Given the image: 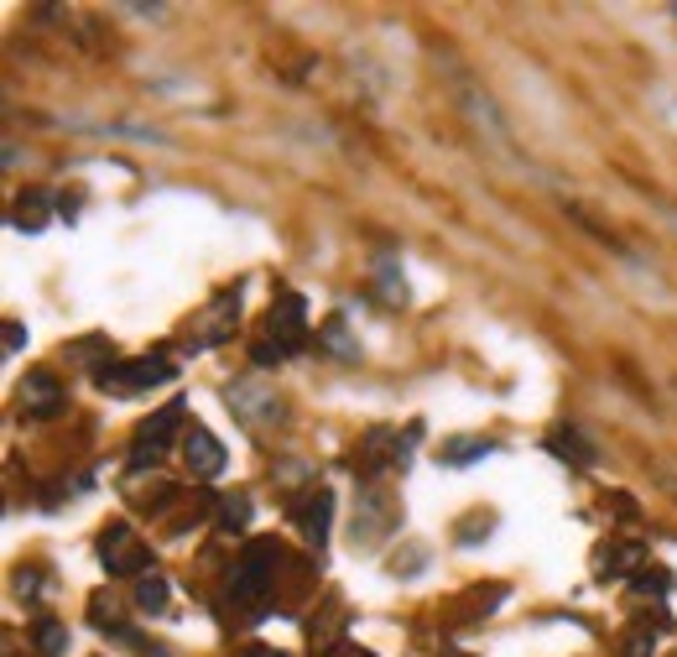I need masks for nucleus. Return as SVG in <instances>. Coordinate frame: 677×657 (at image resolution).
Instances as JSON below:
<instances>
[{
	"mask_svg": "<svg viewBox=\"0 0 677 657\" xmlns=\"http://www.w3.org/2000/svg\"><path fill=\"white\" fill-rule=\"evenodd\" d=\"M282 543L276 537H251L235 558V574H230V600L245 606V616H266V600L276 589V574H282Z\"/></svg>",
	"mask_w": 677,
	"mask_h": 657,
	"instance_id": "1",
	"label": "nucleus"
},
{
	"mask_svg": "<svg viewBox=\"0 0 677 657\" xmlns=\"http://www.w3.org/2000/svg\"><path fill=\"white\" fill-rule=\"evenodd\" d=\"M94 381H100V392H110V397H141V392H152V386L172 381V361H162V355L110 361V365H100V371H94Z\"/></svg>",
	"mask_w": 677,
	"mask_h": 657,
	"instance_id": "2",
	"label": "nucleus"
},
{
	"mask_svg": "<svg viewBox=\"0 0 677 657\" xmlns=\"http://www.w3.org/2000/svg\"><path fill=\"white\" fill-rule=\"evenodd\" d=\"M396 522H402V506H396V496H391L386 485L365 481L355 496V543L360 548H375L381 537L396 533Z\"/></svg>",
	"mask_w": 677,
	"mask_h": 657,
	"instance_id": "3",
	"label": "nucleus"
},
{
	"mask_svg": "<svg viewBox=\"0 0 677 657\" xmlns=\"http://www.w3.org/2000/svg\"><path fill=\"white\" fill-rule=\"evenodd\" d=\"M100 558H104V569L110 574H152V548L135 537L131 522H110L100 533Z\"/></svg>",
	"mask_w": 677,
	"mask_h": 657,
	"instance_id": "4",
	"label": "nucleus"
},
{
	"mask_svg": "<svg viewBox=\"0 0 677 657\" xmlns=\"http://www.w3.org/2000/svg\"><path fill=\"white\" fill-rule=\"evenodd\" d=\"M183 428V402H168L156 417H146L141 428H135V444H131V469H141V465H156L162 454H168V444H172V433Z\"/></svg>",
	"mask_w": 677,
	"mask_h": 657,
	"instance_id": "5",
	"label": "nucleus"
},
{
	"mask_svg": "<svg viewBox=\"0 0 677 657\" xmlns=\"http://www.w3.org/2000/svg\"><path fill=\"white\" fill-rule=\"evenodd\" d=\"M224 397H230V413H235L245 428H271V423L287 417V407L276 402V392H266L261 381H235Z\"/></svg>",
	"mask_w": 677,
	"mask_h": 657,
	"instance_id": "6",
	"label": "nucleus"
},
{
	"mask_svg": "<svg viewBox=\"0 0 677 657\" xmlns=\"http://www.w3.org/2000/svg\"><path fill=\"white\" fill-rule=\"evenodd\" d=\"M292 522H297V533H303L313 548H323V543H329V522H334V491H329V485H307L303 496L292 502Z\"/></svg>",
	"mask_w": 677,
	"mask_h": 657,
	"instance_id": "7",
	"label": "nucleus"
},
{
	"mask_svg": "<svg viewBox=\"0 0 677 657\" xmlns=\"http://www.w3.org/2000/svg\"><path fill=\"white\" fill-rule=\"evenodd\" d=\"M17 397H21V413L27 417H63L68 407V392H63V381L52 376V371H27V381L17 386Z\"/></svg>",
	"mask_w": 677,
	"mask_h": 657,
	"instance_id": "8",
	"label": "nucleus"
},
{
	"mask_svg": "<svg viewBox=\"0 0 677 657\" xmlns=\"http://www.w3.org/2000/svg\"><path fill=\"white\" fill-rule=\"evenodd\" d=\"M266 328H271V340H276V345L297 350L307 340V303L297 293H282L276 303H271V313H266Z\"/></svg>",
	"mask_w": 677,
	"mask_h": 657,
	"instance_id": "9",
	"label": "nucleus"
},
{
	"mask_svg": "<svg viewBox=\"0 0 677 657\" xmlns=\"http://www.w3.org/2000/svg\"><path fill=\"white\" fill-rule=\"evenodd\" d=\"M183 459L199 481H214V475H224V465H230V449H224L209 428H193V433H183Z\"/></svg>",
	"mask_w": 677,
	"mask_h": 657,
	"instance_id": "10",
	"label": "nucleus"
},
{
	"mask_svg": "<svg viewBox=\"0 0 677 657\" xmlns=\"http://www.w3.org/2000/svg\"><path fill=\"white\" fill-rule=\"evenodd\" d=\"M651 558H646V548L641 543H609V548H599V579L605 585H615V579H636V574L646 569Z\"/></svg>",
	"mask_w": 677,
	"mask_h": 657,
	"instance_id": "11",
	"label": "nucleus"
},
{
	"mask_svg": "<svg viewBox=\"0 0 677 657\" xmlns=\"http://www.w3.org/2000/svg\"><path fill=\"white\" fill-rule=\"evenodd\" d=\"M240 324V287L235 293H220L214 303H209V313H203V324H199V345H220V340H230Z\"/></svg>",
	"mask_w": 677,
	"mask_h": 657,
	"instance_id": "12",
	"label": "nucleus"
},
{
	"mask_svg": "<svg viewBox=\"0 0 677 657\" xmlns=\"http://www.w3.org/2000/svg\"><path fill=\"white\" fill-rule=\"evenodd\" d=\"M48 220H52V199L42 189H27L17 199V209H11V225L27 230V235H42V230H48Z\"/></svg>",
	"mask_w": 677,
	"mask_h": 657,
	"instance_id": "13",
	"label": "nucleus"
},
{
	"mask_svg": "<svg viewBox=\"0 0 677 657\" xmlns=\"http://www.w3.org/2000/svg\"><path fill=\"white\" fill-rule=\"evenodd\" d=\"M168 579H162V574H141V579H135V610H141V616H162V610H168Z\"/></svg>",
	"mask_w": 677,
	"mask_h": 657,
	"instance_id": "14",
	"label": "nucleus"
},
{
	"mask_svg": "<svg viewBox=\"0 0 677 657\" xmlns=\"http://www.w3.org/2000/svg\"><path fill=\"white\" fill-rule=\"evenodd\" d=\"M547 449L558 454V459H568V465H578V469H589L594 465V444H584L574 428H558L553 438H547Z\"/></svg>",
	"mask_w": 677,
	"mask_h": 657,
	"instance_id": "15",
	"label": "nucleus"
},
{
	"mask_svg": "<svg viewBox=\"0 0 677 657\" xmlns=\"http://www.w3.org/2000/svg\"><path fill=\"white\" fill-rule=\"evenodd\" d=\"M32 641H37V653H42V657H63L68 653V626L52 621V616H42V621H37V631H32Z\"/></svg>",
	"mask_w": 677,
	"mask_h": 657,
	"instance_id": "16",
	"label": "nucleus"
},
{
	"mask_svg": "<svg viewBox=\"0 0 677 657\" xmlns=\"http://www.w3.org/2000/svg\"><path fill=\"white\" fill-rule=\"evenodd\" d=\"M214 517H220V533H240L245 517H251V502H245V496H224Z\"/></svg>",
	"mask_w": 677,
	"mask_h": 657,
	"instance_id": "17",
	"label": "nucleus"
},
{
	"mask_svg": "<svg viewBox=\"0 0 677 657\" xmlns=\"http://www.w3.org/2000/svg\"><path fill=\"white\" fill-rule=\"evenodd\" d=\"M323 340L338 350V361H360V345L350 340V328H344V319H329V328H323Z\"/></svg>",
	"mask_w": 677,
	"mask_h": 657,
	"instance_id": "18",
	"label": "nucleus"
},
{
	"mask_svg": "<svg viewBox=\"0 0 677 657\" xmlns=\"http://www.w3.org/2000/svg\"><path fill=\"white\" fill-rule=\"evenodd\" d=\"M479 454H491V438H464V444H448L443 459H448V465H469V459H479Z\"/></svg>",
	"mask_w": 677,
	"mask_h": 657,
	"instance_id": "19",
	"label": "nucleus"
},
{
	"mask_svg": "<svg viewBox=\"0 0 677 657\" xmlns=\"http://www.w3.org/2000/svg\"><path fill=\"white\" fill-rule=\"evenodd\" d=\"M620 657H657V637H651L646 626H636V631H626V641H620Z\"/></svg>",
	"mask_w": 677,
	"mask_h": 657,
	"instance_id": "20",
	"label": "nucleus"
},
{
	"mask_svg": "<svg viewBox=\"0 0 677 657\" xmlns=\"http://www.w3.org/2000/svg\"><path fill=\"white\" fill-rule=\"evenodd\" d=\"M630 585H636V595H667V589H673V574L667 569H641Z\"/></svg>",
	"mask_w": 677,
	"mask_h": 657,
	"instance_id": "21",
	"label": "nucleus"
},
{
	"mask_svg": "<svg viewBox=\"0 0 677 657\" xmlns=\"http://www.w3.org/2000/svg\"><path fill=\"white\" fill-rule=\"evenodd\" d=\"M375 282H381L386 303H402V297H406V282L396 277V266H391V261H381V266H375Z\"/></svg>",
	"mask_w": 677,
	"mask_h": 657,
	"instance_id": "22",
	"label": "nucleus"
},
{
	"mask_svg": "<svg viewBox=\"0 0 677 657\" xmlns=\"http://www.w3.org/2000/svg\"><path fill=\"white\" fill-rule=\"evenodd\" d=\"M251 355H255V365H261V371H271V365H282V361H287L292 350H287V345H276V340H255Z\"/></svg>",
	"mask_w": 677,
	"mask_h": 657,
	"instance_id": "23",
	"label": "nucleus"
},
{
	"mask_svg": "<svg viewBox=\"0 0 677 657\" xmlns=\"http://www.w3.org/2000/svg\"><path fill=\"white\" fill-rule=\"evenodd\" d=\"M21 345H27V328H21V324H6V355H17Z\"/></svg>",
	"mask_w": 677,
	"mask_h": 657,
	"instance_id": "24",
	"label": "nucleus"
},
{
	"mask_svg": "<svg viewBox=\"0 0 677 657\" xmlns=\"http://www.w3.org/2000/svg\"><path fill=\"white\" fill-rule=\"evenodd\" d=\"M245 657H287V653H276V647H245Z\"/></svg>",
	"mask_w": 677,
	"mask_h": 657,
	"instance_id": "25",
	"label": "nucleus"
},
{
	"mask_svg": "<svg viewBox=\"0 0 677 657\" xmlns=\"http://www.w3.org/2000/svg\"><path fill=\"white\" fill-rule=\"evenodd\" d=\"M443 657H469V653H443Z\"/></svg>",
	"mask_w": 677,
	"mask_h": 657,
	"instance_id": "26",
	"label": "nucleus"
}]
</instances>
